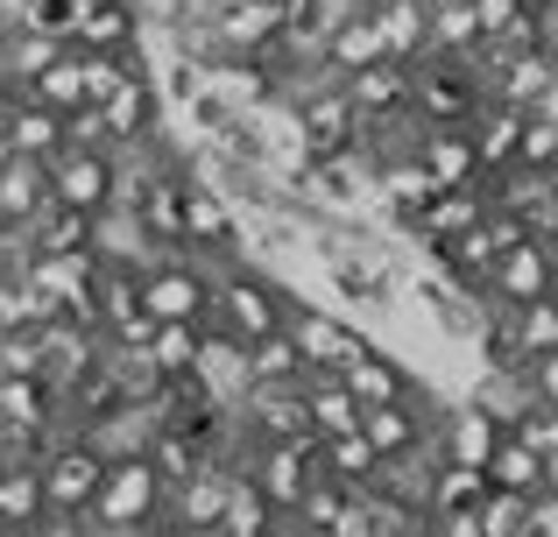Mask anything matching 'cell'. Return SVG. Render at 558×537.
<instances>
[{
  "label": "cell",
  "mask_w": 558,
  "mask_h": 537,
  "mask_svg": "<svg viewBox=\"0 0 558 537\" xmlns=\"http://www.w3.org/2000/svg\"><path fill=\"white\" fill-rule=\"evenodd\" d=\"M163 516V474L149 467V453H128L99 467V488L85 502V530L93 537H135Z\"/></svg>",
  "instance_id": "1"
},
{
  "label": "cell",
  "mask_w": 558,
  "mask_h": 537,
  "mask_svg": "<svg viewBox=\"0 0 558 537\" xmlns=\"http://www.w3.org/2000/svg\"><path fill=\"white\" fill-rule=\"evenodd\" d=\"M283 332H290V346H298L304 368H332V375L354 368V361L375 346V332L361 326L354 312H340V304H290Z\"/></svg>",
  "instance_id": "2"
},
{
  "label": "cell",
  "mask_w": 558,
  "mask_h": 537,
  "mask_svg": "<svg viewBox=\"0 0 558 537\" xmlns=\"http://www.w3.org/2000/svg\"><path fill=\"white\" fill-rule=\"evenodd\" d=\"M135 297H142V318H149V326H163V318H191V326H205L213 283H205V269L191 263L184 248H170L156 269L135 276Z\"/></svg>",
  "instance_id": "3"
},
{
  "label": "cell",
  "mask_w": 558,
  "mask_h": 537,
  "mask_svg": "<svg viewBox=\"0 0 558 537\" xmlns=\"http://www.w3.org/2000/svg\"><path fill=\"white\" fill-rule=\"evenodd\" d=\"M99 467L107 460L93 453L85 439H50L36 453V481H43V516H85V502H93V488H99Z\"/></svg>",
  "instance_id": "4"
},
{
  "label": "cell",
  "mask_w": 558,
  "mask_h": 537,
  "mask_svg": "<svg viewBox=\"0 0 558 537\" xmlns=\"http://www.w3.org/2000/svg\"><path fill=\"white\" fill-rule=\"evenodd\" d=\"M312 474H318V439L312 431H298V439H255V453H247V481L262 488V502H269L276 516L312 488Z\"/></svg>",
  "instance_id": "5"
},
{
  "label": "cell",
  "mask_w": 558,
  "mask_h": 537,
  "mask_svg": "<svg viewBox=\"0 0 558 537\" xmlns=\"http://www.w3.org/2000/svg\"><path fill=\"white\" fill-rule=\"evenodd\" d=\"M43 178H50V206L99 212V206H107V192H113V149L64 142L57 156H43Z\"/></svg>",
  "instance_id": "6"
},
{
  "label": "cell",
  "mask_w": 558,
  "mask_h": 537,
  "mask_svg": "<svg viewBox=\"0 0 558 537\" xmlns=\"http://www.w3.org/2000/svg\"><path fill=\"white\" fill-rule=\"evenodd\" d=\"M36 346H43V361H36L43 389L64 396V389L99 361V346H107V340H99V326H85V318H50V326H36Z\"/></svg>",
  "instance_id": "7"
},
{
  "label": "cell",
  "mask_w": 558,
  "mask_h": 537,
  "mask_svg": "<svg viewBox=\"0 0 558 537\" xmlns=\"http://www.w3.org/2000/svg\"><path fill=\"white\" fill-rule=\"evenodd\" d=\"M99 127H107V149H121V142H142V135H156L163 127V99H156V78L149 71H128L121 85H113L107 99H99Z\"/></svg>",
  "instance_id": "8"
},
{
  "label": "cell",
  "mask_w": 558,
  "mask_h": 537,
  "mask_svg": "<svg viewBox=\"0 0 558 537\" xmlns=\"http://www.w3.org/2000/svg\"><path fill=\"white\" fill-rule=\"evenodd\" d=\"M0 431L36 446V453L50 439H64V431H57V396L43 389V375H0Z\"/></svg>",
  "instance_id": "9"
},
{
  "label": "cell",
  "mask_w": 558,
  "mask_h": 537,
  "mask_svg": "<svg viewBox=\"0 0 558 537\" xmlns=\"http://www.w3.org/2000/svg\"><path fill=\"white\" fill-rule=\"evenodd\" d=\"M481 212H488V184H460V192H432L417 212L403 220L410 241H424V248H446V241H460L466 227H481Z\"/></svg>",
  "instance_id": "10"
},
{
  "label": "cell",
  "mask_w": 558,
  "mask_h": 537,
  "mask_svg": "<svg viewBox=\"0 0 558 537\" xmlns=\"http://www.w3.org/2000/svg\"><path fill=\"white\" fill-rule=\"evenodd\" d=\"M227 488H233V474L219 467V460H205L198 474H184V481L163 488V516L205 537V530H219V516H227Z\"/></svg>",
  "instance_id": "11"
},
{
  "label": "cell",
  "mask_w": 558,
  "mask_h": 537,
  "mask_svg": "<svg viewBox=\"0 0 558 537\" xmlns=\"http://www.w3.org/2000/svg\"><path fill=\"white\" fill-rule=\"evenodd\" d=\"M551 255H545V241H517V248H502L495 255V269H488V290L481 297L488 304H537V297H551Z\"/></svg>",
  "instance_id": "12"
},
{
  "label": "cell",
  "mask_w": 558,
  "mask_h": 537,
  "mask_svg": "<svg viewBox=\"0 0 558 537\" xmlns=\"http://www.w3.org/2000/svg\"><path fill=\"white\" fill-rule=\"evenodd\" d=\"M191 382H198V396H205V403L233 411V403H241V389H247V346L205 326V340H198V361H191Z\"/></svg>",
  "instance_id": "13"
},
{
  "label": "cell",
  "mask_w": 558,
  "mask_h": 537,
  "mask_svg": "<svg viewBox=\"0 0 558 537\" xmlns=\"http://www.w3.org/2000/svg\"><path fill=\"white\" fill-rule=\"evenodd\" d=\"M290 107H298V127H304V149H312V156L347 149V142H354V127H361V113L347 107L340 78L318 85V93H304V99H290Z\"/></svg>",
  "instance_id": "14"
},
{
  "label": "cell",
  "mask_w": 558,
  "mask_h": 537,
  "mask_svg": "<svg viewBox=\"0 0 558 537\" xmlns=\"http://www.w3.org/2000/svg\"><path fill=\"white\" fill-rule=\"evenodd\" d=\"M417 170L432 192H460V184H481V163H474V142H466V127H424L417 135Z\"/></svg>",
  "instance_id": "15"
},
{
  "label": "cell",
  "mask_w": 558,
  "mask_h": 537,
  "mask_svg": "<svg viewBox=\"0 0 558 537\" xmlns=\"http://www.w3.org/2000/svg\"><path fill=\"white\" fill-rule=\"evenodd\" d=\"M233 411L247 417V431H255V439H298V431H312V425H304L298 382H247Z\"/></svg>",
  "instance_id": "16"
},
{
  "label": "cell",
  "mask_w": 558,
  "mask_h": 537,
  "mask_svg": "<svg viewBox=\"0 0 558 537\" xmlns=\"http://www.w3.org/2000/svg\"><path fill=\"white\" fill-rule=\"evenodd\" d=\"M340 382H347V396H354L361 411H381V403L417 396V375H410L403 361L389 354V346H368V354H361L354 368H340Z\"/></svg>",
  "instance_id": "17"
},
{
  "label": "cell",
  "mask_w": 558,
  "mask_h": 537,
  "mask_svg": "<svg viewBox=\"0 0 558 537\" xmlns=\"http://www.w3.org/2000/svg\"><path fill=\"white\" fill-rule=\"evenodd\" d=\"M198 71H205V93H213L227 113H247L255 99L276 93V78H269V64H262V57H227V50H219V57H205Z\"/></svg>",
  "instance_id": "18"
},
{
  "label": "cell",
  "mask_w": 558,
  "mask_h": 537,
  "mask_svg": "<svg viewBox=\"0 0 558 537\" xmlns=\"http://www.w3.org/2000/svg\"><path fill=\"white\" fill-rule=\"evenodd\" d=\"M517 135H523V107H502V99H481L474 121H466V142H474V163L481 178L517 163Z\"/></svg>",
  "instance_id": "19"
},
{
  "label": "cell",
  "mask_w": 558,
  "mask_h": 537,
  "mask_svg": "<svg viewBox=\"0 0 558 537\" xmlns=\"http://www.w3.org/2000/svg\"><path fill=\"white\" fill-rule=\"evenodd\" d=\"M298 396H304V425H312V439H332V431H354L361 425V403L347 396V382L332 368H304L298 375Z\"/></svg>",
  "instance_id": "20"
},
{
  "label": "cell",
  "mask_w": 558,
  "mask_h": 537,
  "mask_svg": "<svg viewBox=\"0 0 558 537\" xmlns=\"http://www.w3.org/2000/svg\"><path fill=\"white\" fill-rule=\"evenodd\" d=\"M495 439H502V425H495L488 411H474V403H446V417H438V453H446L452 467H488Z\"/></svg>",
  "instance_id": "21"
},
{
  "label": "cell",
  "mask_w": 558,
  "mask_h": 537,
  "mask_svg": "<svg viewBox=\"0 0 558 537\" xmlns=\"http://www.w3.org/2000/svg\"><path fill=\"white\" fill-rule=\"evenodd\" d=\"M135 36H142L135 0H99V8H85L78 22L64 28V42H71V50H113V57H128V50H135Z\"/></svg>",
  "instance_id": "22"
},
{
  "label": "cell",
  "mask_w": 558,
  "mask_h": 537,
  "mask_svg": "<svg viewBox=\"0 0 558 537\" xmlns=\"http://www.w3.org/2000/svg\"><path fill=\"white\" fill-rule=\"evenodd\" d=\"M340 93H347V107H354L361 121H368V113H396V107H410V64H396V57L361 64V71L340 78Z\"/></svg>",
  "instance_id": "23"
},
{
  "label": "cell",
  "mask_w": 558,
  "mask_h": 537,
  "mask_svg": "<svg viewBox=\"0 0 558 537\" xmlns=\"http://www.w3.org/2000/svg\"><path fill=\"white\" fill-rule=\"evenodd\" d=\"M0 135H8L14 156H57V149H64V113H50V107H36L28 93H14L8 113H0Z\"/></svg>",
  "instance_id": "24"
},
{
  "label": "cell",
  "mask_w": 558,
  "mask_h": 537,
  "mask_svg": "<svg viewBox=\"0 0 558 537\" xmlns=\"http://www.w3.org/2000/svg\"><path fill=\"white\" fill-rule=\"evenodd\" d=\"M71 42L57 36V28H0V85H14L22 93L28 78H36L43 64H57Z\"/></svg>",
  "instance_id": "25"
},
{
  "label": "cell",
  "mask_w": 558,
  "mask_h": 537,
  "mask_svg": "<svg viewBox=\"0 0 558 537\" xmlns=\"http://www.w3.org/2000/svg\"><path fill=\"white\" fill-rule=\"evenodd\" d=\"M43 206H50L43 156H8V170H0V227H28Z\"/></svg>",
  "instance_id": "26"
},
{
  "label": "cell",
  "mask_w": 558,
  "mask_h": 537,
  "mask_svg": "<svg viewBox=\"0 0 558 537\" xmlns=\"http://www.w3.org/2000/svg\"><path fill=\"white\" fill-rule=\"evenodd\" d=\"M22 234H28V255H93V212H78V206H43Z\"/></svg>",
  "instance_id": "27"
},
{
  "label": "cell",
  "mask_w": 558,
  "mask_h": 537,
  "mask_svg": "<svg viewBox=\"0 0 558 537\" xmlns=\"http://www.w3.org/2000/svg\"><path fill=\"white\" fill-rule=\"evenodd\" d=\"M481 474H488V488H509V496H531V502L545 496V453L517 446L509 431L495 439V453H488V467H481Z\"/></svg>",
  "instance_id": "28"
},
{
  "label": "cell",
  "mask_w": 558,
  "mask_h": 537,
  "mask_svg": "<svg viewBox=\"0 0 558 537\" xmlns=\"http://www.w3.org/2000/svg\"><path fill=\"white\" fill-rule=\"evenodd\" d=\"M375 28H381V50L396 64H417L424 57V0H368Z\"/></svg>",
  "instance_id": "29"
},
{
  "label": "cell",
  "mask_w": 558,
  "mask_h": 537,
  "mask_svg": "<svg viewBox=\"0 0 558 537\" xmlns=\"http://www.w3.org/2000/svg\"><path fill=\"white\" fill-rule=\"evenodd\" d=\"M43 516V481H36V460H8L0 467V537L28 530Z\"/></svg>",
  "instance_id": "30"
},
{
  "label": "cell",
  "mask_w": 558,
  "mask_h": 537,
  "mask_svg": "<svg viewBox=\"0 0 558 537\" xmlns=\"http://www.w3.org/2000/svg\"><path fill=\"white\" fill-rule=\"evenodd\" d=\"M375 446L361 439V431H332V439H318V474H332V481H347V488H368L375 481Z\"/></svg>",
  "instance_id": "31"
},
{
  "label": "cell",
  "mask_w": 558,
  "mask_h": 537,
  "mask_svg": "<svg viewBox=\"0 0 558 537\" xmlns=\"http://www.w3.org/2000/svg\"><path fill=\"white\" fill-rule=\"evenodd\" d=\"M198 340H205V326H191V318H163V326H149L142 354L156 361V375H191V361H198Z\"/></svg>",
  "instance_id": "32"
},
{
  "label": "cell",
  "mask_w": 558,
  "mask_h": 537,
  "mask_svg": "<svg viewBox=\"0 0 558 537\" xmlns=\"http://www.w3.org/2000/svg\"><path fill=\"white\" fill-rule=\"evenodd\" d=\"M22 93L36 99V107H50V113H78V107H85V85H78V50H64L57 64H43L36 78L22 85Z\"/></svg>",
  "instance_id": "33"
},
{
  "label": "cell",
  "mask_w": 558,
  "mask_h": 537,
  "mask_svg": "<svg viewBox=\"0 0 558 537\" xmlns=\"http://www.w3.org/2000/svg\"><path fill=\"white\" fill-rule=\"evenodd\" d=\"M298 375H304V361H298V346H290L283 326L247 346V382H298Z\"/></svg>",
  "instance_id": "34"
},
{
  "label": "cell",
  "mask_w": 558,
  "mask_h": 537,
  "mask_svg": "<svg viewBox=\"0 0 558 537\" xmlns=\"http://www.w3.org/2000/svg\"><path fill=\"white\" fill-rule=\"evenodd\" d=\"M481 496H488V474H481V467H452V460H438L432 502H424V510H474Z\"/></svg>",
  "instance_id": "35"
},
{
  "label": "cell",
  "mask_w": 558,
  "mask_h": 537,
  "mask_svg": "<svg viewBox=\"0 0 558 537\" xmlns=\"http://www.w3.org/2000/svg\"><path fill=\"white\" fill-rule=\"evenodd\" d=\"M474 516H481V537H523V524L537 516V502L509 496V488H488V496L474 502Z\"/></svg>",
  "instance_id": "36"
},
{
  "label": "cell",
  "mask_w": 558,
  "mask_h": 537,
  "mask_svg": "<svg viewBox=\"0 0 558 537\" xmlns=\"http://www.w3.org/2000/svg\"><path fill=\"white\" fill-rule=\"evenodd\" d=\"M262 524H276V510L262 502V488L247 481V474H233V488H227V516H219V530H262Z\"/></svg>",
  "instance_id": "37"
},
{
  "label": "cell",
  "mask_w": 558,
  "mask_h": 537,
  "mask_svg": "<svg viewBox=\"0 0 558 537\" xmlns=\"http://www.w3.org/2000/svg\"><path fill=\"white\" fill-rule=\"evenodd\" d=\"M551 163H558V127H551V121H531V113H523L517 170H545V178H551Z\"/></svg>",
  "instance_id": "38"
},
{
  "label": "cell",
  "mask_w": 558,
  "mask_h": 537,
  "mask_svg": "<svg viewBox=\"0 0 558 537\" xmlns=\"http://www.w3.org/2000/svg\"><path fill=\"white\" fill-rule=\"evenodd\" d=\"M509 439L531 446V453H551V446H558V411H551V403H531V411L509 425Z\"/></svg>",
  "instance_id": "39"
},
{
  "label": "cell",
  "mask_w": 558,
  "mask_h": 537,
  "mask_svg": "<svg viewBox=\"0 0 558 537\" xmlns=\"http://www.w3.org/2000/svg\"><path fill=\"white\" fill-rule=\"evenodd\" d=\"M326 537H375V510H368V488H347L340 516L326 524Z\"/></svg>",
  "instance_id": "40"
},
{
  "label": "cell",
  "mask_w": 558,
  "mask_h": 537,
  "mask_svg": "<svg viewBox=\"0 0 558 537\" xmlns=\"http://www.w3.org/2000/svg\"><path fill=\"white\" fill-rule=\"evenodd\" d=\"M523 382H531V396H537V403H551V411H558V354L523 361Z\"/></svg>",
  "instance_id": "41"
},
{
  "label": "cell",
  "mask_w": 558,
  "mask_h": 537,
  "mask_svg": "<svg viewBox=\"0 0 558 537\" xmlns=\"http://www.w3.org/2000/svg\"><path fill=\"white\" fill-rule=\"evenodd\" d=\"M135 537H198V530H184V524H170V516H156V524L135 530Z\"/></svg>",
  "instance_id": "42"
},
{
  "label": "cell",
  "mask_w": 558,
  "mask_h": 537,
  "mask_svg": "<svg viewBox=\"0 0 558 537\" xmlns=\"http://www.w3.org/2000/svg\"><path fill=\"white\" fill-rule=\"evenodd\" d=\"M537 502H558V446L545 453V496H537Z\"/></svg>",
  "instance_id": "43"
},
{
  "label": "cell",
  "mask_w": 558,
  "mask_h": 537,
  "mask_svg": "<svg viewBox=\"0 0 558 537\" xmlns=\"http://www.w3.org/2000/svg\"><path fill=\"white\" fill-rule=\"evenodd\" d=\"M8 99H14V85H0V113H8Z\"/></svg>",
  "instance_id": "44"
},
{
  "label": "cell",
  "mask_w": 558,
  "mask_h": 537,
  "mask_svg": "<svg viewBox=\"0 0 558 537\" xmlns=\"http://www.w3.org/2000/svg\"><path fill=\"white\" fill-rule=\"evenodd\" d=\"M8 156H14V149H8V135H0V170H8Z\"/></svg>",
  "instance_id": "45"
},
{
  "label": "cell",
  "mask_w": 558,
  "mask_h": 537,
  "mask_svg": "<svg viewBox=\"0 0 558 537\" xmlns=\"http://www.w3.org/2000/svg\"><path fill=\"white\" fill-rule=\"evenodd\" d=\"M545 22H558V0H545Z\"/></svg>",
  "instance_id": "46"
},
{
  "label": "cell",
  "mask_w": 558,
  "mask_h": 537,
  "mask_svg": "<svg viewBox=\"0 0 558 537\" xmlns=\"http://www.w3.org/2000/svg\"><path fill=\"white\" fill-rule=\"evenodd\" d=\"M424 8H446V0H424Z\"/></svg>",
  "instance_id": "47"
},
{
  "label": "cell",
  "mask_w": 558,
  "mask_h": 537,
  "mask_svg": "<svg viewBox=\"0 0 558 537\" xmlns=\"http://www.w3.org/2000/svg\"><path fill=\"white\" fill-rule=\"evenodd\" d=\"M551 184H558V163H551Z\"/></svg>",
  "instance_id": "48"
}]
</instances>
